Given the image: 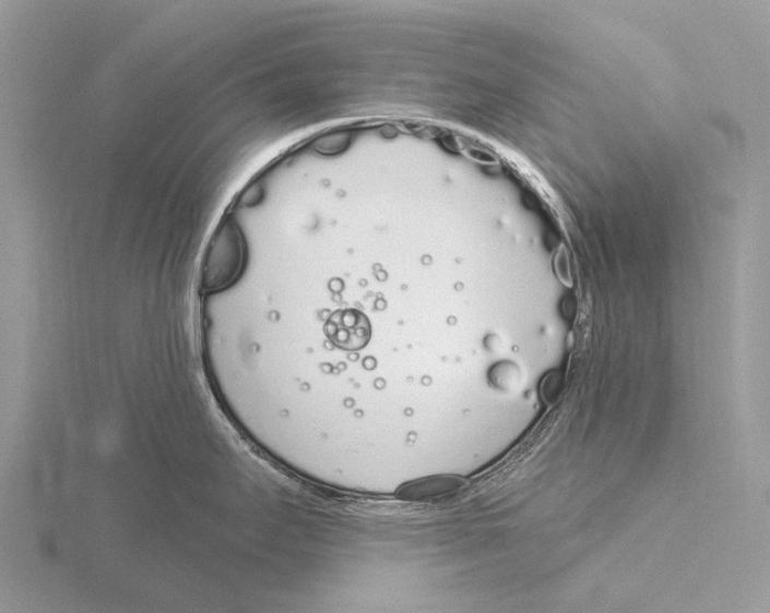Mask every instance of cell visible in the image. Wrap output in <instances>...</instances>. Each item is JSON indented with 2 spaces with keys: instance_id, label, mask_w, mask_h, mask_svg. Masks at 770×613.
Returning <instances> with one entry per match:
<instances>
[{
  "instance_id": "4",
  "label": "cell",
  "mask_w": 770,
  "mask_h": 613,
  "mask_svg": "<svg viewBox=\"0 0 770 613\" xmlns=\"http://www.w3.org/2000/svg\"><path fill=\"white\" fill-rule=\"evenodd\" d=\"M493 386L501 390H513L522 380L521 369L512 362H501L491 368L489 373Z\"/></svg>"
},
{
  "instance_id": "3",
  "label": "cell",
  "mask_w": 770,
  "mask_h": 613,
  "mask_svg": "<svg viewBox=\"0 0 770 613\" xmlns=\"http://www.w3.org/2000/svg\"><path fill=\"white\" fill-rule=\"evenodd\" d=\"M467 489L469 482L458 476H430L403 484L396 491V496L413 503H440L457 498Z\"/></svg>"
},
{
  "instance_id": "2",
  "label": "cell",
  "mask_w": 770,
  "mask_h": 613,
  "mask_svg": "<svg viewBox=\"0 0 770 613\" xmlns=\"http://www.w3.org/2000/svg\"><path fill=\"white\" fill-rule=\"evenodd\" d=\"M325 335L341 350L358 351L371 340L372 327L363 312L343 310L330 316L325 324Z\"/></svg>"
},
{
  "instance_id": "1",
  "label": "cell",
  "mask_w": 770,
  "mask_h": 613,
  "mask_svg": "<svg viewBox=\"0 0 770 613\" xmlns=\"http://www.w3.org/2000/svg\"><path fill=\"white\" fill-rule=\"evenodd\" d=\"M248 245L245 231L236 218L221 220L205 251L202 264V288L216 293L234 287L247 268Z\"/></svg>"
},
{
  "instance_id": "5",
  "label": "cell",
  "mask_w": 770,
  "mask_h": 613,
  "mask_svg": "<svg viewBox=\"0 0 770 613\" xmlns=\"http://www.w3.org/2000/svg\"><path fill=\"white\" fill-rule=\"evenodd\" d=\"M351 141L352 133L350 132L330 133L315 142V149L322 154H336L345 151Z\"/></svg>"
}]
</instances>
